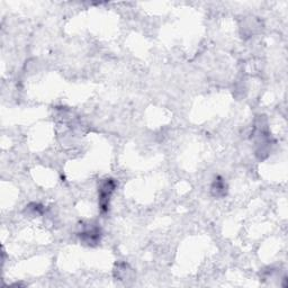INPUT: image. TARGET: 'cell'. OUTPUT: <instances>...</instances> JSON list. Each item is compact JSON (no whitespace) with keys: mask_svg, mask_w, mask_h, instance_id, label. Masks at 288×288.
I'll use <instances>...</instances> for the list:
<instances>
[{"mask_svg":"<svg viewBox=\"0 0 288 288\" xmlns=\"http://www.w3.org/2000/svg\"><path fill=\"white\" fill-rule=\"evenodd\" d=\"M212 191L214 192V195H215L216 197H221V196L225 195L226 185H225V183L223 182V180L220 178V177L217 179H215V182H214Z\"/></svg>","mask_w":288,"mask_h":288,"instance_id":"3957f363","label":"cell"},{"mask_svg":"<svg viewBox=\"0 0 288 288\" xmlns=\"http://www.w3.org/2000/svg\"><path fill=\"white\" fill-rule=\"evenodd\" d=\"M116 188V183L113 179H105L99 186V205L102 212L108 211L110 196Z\"/></svg>","mask_w":288,"mask_h":288,"instance_id":"6da1fadb","label":"cell"},{"mask_svg":"<svg viewBox=\"0 0 288 288\" xmlns=\"http://www.w3.org/2000/svg\"><path fill=\"white\" fill-rule=\"evenodd\" d=\"M79 237L86 244L95 245L99 243L100 241V230L96 226H90V228L85 229L84 231L80 232Z\"/></svg>","mask_w":288,"mask_h":288,"instance_id":"7a4b0ae2","label":"cell"}]
</instances>
